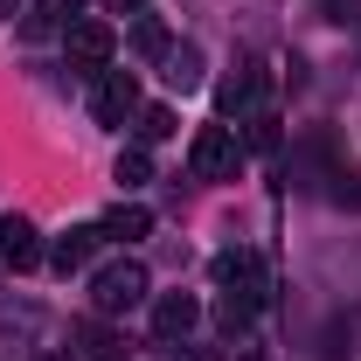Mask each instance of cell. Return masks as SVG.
I'll return each mask as SVG.
<instances>
[{"mask_svg":"<svg viewBox=\"0 0 361 361\" xmlns=\"http://www.w3.org/2000/svg\"><path fill=\"white\" fill-rule=\"evenodd\" d=\"M195 326H202V306H195V299H188V292H167V299H160V306H153V334H160V341H167V348H174V341H188V334H195Z\"/></svg>","mask_w":361,"mask_h":361,"instance_id":"8","label":"cell"},{"mask_svg":"<svg viewBox=\"0 0 361 361\" xmlns=\"http://www.w3.org/2000/svg\"><path fill=\"white\" fill-rule=\"evenodd\" d=\"M77 348H84L90 361H118V355H126V341H118V334L104 326V313H97V319H84V326H77Z\"/></svg>","mask_w":361,"mask_h":361,"instance_id":"12","label":"cell"},{"mask_svg":"<svg viewBox=\"0 0 361 361\" xmlns=\"http://www.w3.org/2000/svg\"><path fill=\"white\" fill-rule=\"evenodd\" d=\"M70 21H84V0H35V14L21 21V35H28V42H42V35L70 28Z\"/></svg>","mask_w":361,"mask_h":361,"instance_id":"10","label":"cell"},{"mask_svg":"<svg viewBox=\"0 0 361 361\" xmlns=\"http://www.w3.org/2000/svg\"><path fill=\"white\" fill-rule=\"evenodd\" d=\"M257 104H264V70H257V63H236L223 84H216V111H223V118H250Z\"/></svg>","mask_w":361,"mask_h":361,"instance_id":"5","label":"cell"},{"mask_svg":"<svg viewBox=\"0 0 361 361\" xmlns=\"http://www.w3.org/2000/svg\"><path fill=\"white\" fill-rule=\"evenodd\" d=\"M133 49H139V56H167L174 42H167V28H160L153 14H139V21H133Z\"/></svg>","mask_w":361,"mask_h":361,"instance_id":"16","label":"cell"},{"mask_svg":"<svg viewBox=\"0 0 361 361\" xmlns=\"http://www.w3.org/2000/svg\"><path fill=\"white\" fill-rule=\"evenodd\" d=\"M216 292H229V299H243V306H264L271 299V271L257 250H243V243H229V250H216Z\"/></svg>","mask_w":361,"mask_h":361,"instance_id":"1","label":"cell"},{"mask_svg":"<svg viewBox=\"0 0 361 361\" xmlns=\"http://www.w3.org/2000/svg\"><path fill=\"white\" fill-rule=\"evenodd\" d=\"M160 77H167L174 90H195V84H202V49H195V42H174L167 56H160Z\"/></svg>","mask_w":361,"mask_h":361,"instance_id":"11","label":"cell"},{"mask_svg":"<svg viewBox=\"0 0 361 361\" xmlns=\"http://www.w3.org/2000/svg\"><path fill=\"white\" fill-rule=\"evenodd\" d=\"M348 355H355V326H334L326 348H319V361H348Z\"/></svg>","mask_w":361,"mask_h":361,"instance_id":"20","label":"cell"},{"mask_svg":"<svg viewBox=\"0 0 361 361\" xmlns=\"http://www.w3.org/2000/svg\"><path fill=\"white\" fill-rule=\"evenodd\" d=\"M250 313H257V306H243V299H229V292L216 299V326H223L229 341H236V334H250Z\"/></svg>","mask_w":361,"mask_h":361,"instance_id":"17","label":"cell"},{"mask_svg":"<svg viewBox=\"0 0 361 361\" xmlns=\"http://www.w3.org/2000/svg\"><path fill=\"white\" fill-rule=\"evenodd\" d=\"M35 361H70V355H35Z\"/></svg>","mask_w":361,"mask_h":361,"instance_id":"22","label":"cell"},{"mask_svg":"<svg viewBox=\"0 0 361 361\" xmlns=\"http://www.w3.org/2000/svg\"><path fill=\"white\" fill-rule=\"evenodd\" d=\"M153 285H146V264H133V257H118V264H97L90 271V306L111 319V313H133L139 299H146Z\"/></svg>","mask_w":361,"mask_h":361,"instance_id":"2","label":"cell"},{"mask_svg":"<svg viewBox=\"0 0 361 361\" xmlns=\"http://www.w3.org/2000/svg\"><path fill=\"white\" fill-rule=\"evenodd\" d=\"M97 243H104V223H77V229H63V236H56L49 264H56L63 278H70V271H84L90 257H97Z\"/></svg>","mask_w":361,"mask_h":361,"instance_id":"7","label":"cell"},{"mask_svg":"<svg viewBox=\"0 0 361 361\" xmlns=\"http://www.w3.org/2000/svg\"><path fill=\"white\" fill-rule=\"evenodd\" d=\"M146 229H153V216H146L139 202H118V209L104 216V236H118V243H139Z\"/></svg>","mask_w":361,"mask_h":361,"instance_id":"13","label":"cell"},{"mask_svg":"<svg viewBox=\"0 0 361 361\" xmlns=\"http://www.w3.org/2000/svg\"><path fill=\"white\" fill-rule=\"evenodd\" d=\"M146 0H104V14H139Z\"/></svg>","mask_w":361,"mask_h":361,"instance_id":"21","label":"cell"},{"mask_svg":"<svg viewBox=\"0 0 361 361\" xmlns=\"http://www.w3.org/2000/svg\"><path fill=\"white\" fill-rule=\"evenodd\" d=\"M118 180H126V188L153 180V160H146V146H126V153H118Z\"/></svg>","mask_w":361,"mask_h":361,"instance_id":"18","label":"cell"},{"mask_svg":"<svg viewBox=\"0 0 361 361\" xmlns=\"http://www.w3.org/2000/svg\"><path fill=\"white\" fill-rule=\"evenodd\" d=\"M97 126H133L139 111V77L133 70H97V97H90Z\"/></svg>","mask_w":361,"mask_h":361,"instance_id":"4","label":"cell"},{"mask_svg":"<svg viewBox=\"0 0 361 361\" xmlns=\"http://www.w3.org/2000/svg\"><path fill=\"white\" fill-rule=\"evenodd\" d=\"M133 133H139V146H160V139L174 133V111H167V104H139V111H133Z\"/></svg>","mask_w":361,"mask_h":361,"instance_id":"14","label":"cell"},{"mask_svg":"<svg viewBox=\"0 0 361 361\" xmlns=\"http://www.w3.org/2000/svg\"><path fill=\"white\" fill-rule=\"evenodd\" d=\"M63 49H70L77 70H104L111 49H118V35H111V21H70L63 28Z\"/></svg>","mask_w":361,"mask_h":361,"instance_id":"6","label":"cell"},{"mask_svg":"<svg viewBox=\"0 0 361 361\" xmlns=\"http://www.w3.org/2000/svg\"><path fill=\"white\" fill-rule=\"evenodd\" d=\"M0 264H7V271H35V264H42V243H35V229L21 223V216L0 223Z\"/></svg>","mask_w":361,"mask_h":361,"instance_id":"9","label":"cell"},{"mask_svg":"<svg viewBox=\"0 0 361 361\" xmlns=\"http://www.w3.org/2000/svg\"><path fill=\"white\" fill-rule=\"evenodd\" d=\"M236 167H243L236 133H229V126H202V133H195V146H188V174H195V180H229Z\"/></svg>","mask_w":361,"mask_h":361,"instance_id":"3","label":"cell"},{"mask_svg":"<svg viewBox=\"0 0 361 361\" xmlns=\"http://www.w3.org/2000/svg\"><path fill=\"white\" fill-rule=\"evenodd\" d=\"M35 334H42V313H35V306H21V313H7V306H0V348L35 341Z\"/></svg>","mask_w":361,"mask_h":361,"instance_id":"15","label":"cell"},{"mask_svg":"<svg viewBox=\"0 0 361 361\" xmlns=\"http://www.w3.org/2000/svg\"><path fill=\"white\" fill-rule=\"evenodd\" d=\"M250 146H257V153L278 146V118H271V111H250Z\"/></svg>","mask_w":361,"mask_h":361,"instance_id":"19","label":"cell"}]
</instances>
